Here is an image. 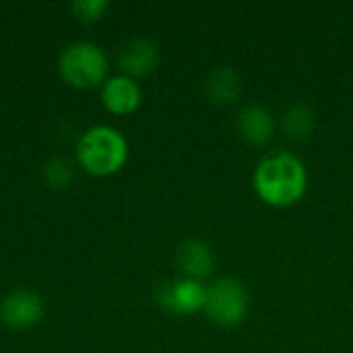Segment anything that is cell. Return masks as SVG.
<instances>
[{
  "label": "cell",
  "instance_id": "1",
  "mask_svg": "<svg viewBox=\"0 0 353 353\" xmlns=\"http://www.w3.org/2000/svg\"><path fill=\"white\" fill-rule=\"evenodd\" d=\"M252 186L265 205L273 209H288L304 199L308 190V170L298 155L277 151L256 163Z\"/></svg>",
  "mask_w": 353,
  "mask_h": 353
},
{
  "label": "cell",
  "instance_id": "2",
  "mask_svg": "<svg viewBox=\"0 0 353 353\" xmlns=\"http://www.w3.org/2000/svg\"><path fill=\"white\" fill-rule=\"evenodd\" d=\"M77 155L81 165L93 176H112L128 159L126 139L112 126H93L89 128L79 145Z\"/></svg>",
  "mask_w": 353,
  "mask_h": 353
},
{
  "label": "cell",
  "instance_id": "3",
  "mask_svg": "<svg viewBox=\"0 0 353 353\" xmlns=\"http://www.w3.org/2000/svg\"><path fill=\"white\" fill-rule=\"evenodd\" d=\"M250 308L248 292L236 277H217L207 285L205 296V316L221 327V329H234L244 323Z\"/></svg>",
  "mask_w": 353,
  "mask_h": 353
},
{
  "label": "cell",
  "instance_id": "4",
  "mask_svg": "<svg viewBox=\"0 0 353 353\" xmlns=\"http://www.w3.org/2000/svg\"><path fill=\"white\" fill-rule=\"evenodd\" d=\"M58 70L68 85L77 89H91L103 83L108 74V56L91 41H77L62 52Z\"/></svg>",
  "mask_w": 353,
  "mask_h": 353
},
{
  "label": "cell",
  "instance_id": "5",
  "mask_svg": "<svg viewBox=\"0 0 353 353\" xmlns=\"http://www.w3.org/2000/svg\"><path fill=\"white\" fill-rule=\"evenodd\" d=\"M205 296H207L205 283L182 277L178 281L165 283L157 292V302L170 314L190 316L205 308Z\"/></svg>",
  "mask_w": 353,
  "mask_h": 353
},
{
  "label": "cell",
  "instance_id": "6",
  "mask_svg": "<svg viewBox=\"0 0 353 353\" xmlns=\"http://www.w3.org/2000/svg\"><path fill=\"white\" fill-rule=\"evenodd\" d=\"M43 316V302L35 292L19 290L8 294L0 304V319L14 331L35 327Z\"/></svg>",
  "mask_w": 353,
  "mask_h": 353
},
{
  "label": "cell",
  "instance_id": "7",
  "mask_svg": "<svg viewBox=\"0 0 353 353\" xmlns=\"http://www.w3.org/2000/svg\"><path fill=\"white\" fill-rule=\"evenodd\" d=\"M236 128L244 143L252 147H265L273 141L277 124H275L273 114L265 105L248 103L238 112Z\"/></svg>",
  "mask_w": 353,
  "mask_h": 353
},
{
  "label": "cell",
  "instance_id": "8",
  "mask_svg": "<svg viewBox=\"0 0 353 353\" xmlns=\"http://www.w3.org/2000/svg\"><path fill=\"white\" fill-rule=\"evenodd\" d=\"M176 265L184 279L192 281H205L211 277L215 269V254L209 244L203 240H186L178 246L176 252Z\"/></svg>",
  "mask_w": 353,
  "mask_h": 353
},
{
  "label": "cell",
  "instance_id": "9",
  "mask_svg": "<svg viewBox=\"0 0 353 353\" xmlns=\"http://www.w3.org/2000/svg\"><path fill=\"white\" fill-rule=\"evenodd\" d=\"M159 64V50L151 39L139 37L126 43L120 52L118 66L124 72V77L130 79H143L151 74Z\"/></svg>",
  "mask_w": 353,
  "mask_h": 353
},
{
  "label": "cell",
  "instance_id": "10",
  "mask_svg": "<svg viewBox=\"0 0 353 353\" xmlns=\"http://www.w3.org/2000/svg\"><path fill=\"white\" fill-rule=\"evenodd\" d=\"M141 87L134 79L118 74L103 83L101 99L108 112L116 116H128L141 105Z\"/></svg>",
  "mask_w": 353,
  "mask_h": 353
},
{
  "label": "cell",
  "instance_id": "11",
  "mask_svg": "<svg viewBox=\"0 0 353 353\" xmlns=\"http://www.w3.org/2000/svg\"><path fill=\"white\" fill-rule=\"evenodd\" d=\"M242 93L240 74L232 66H217L205 81V95L215 105H232Z\"/></svg>",
  "mask_w": 353,
  "mask_h": 353
},
{
  "label": "cell",
  "instance_id": "12",
  "mask_svg": "<svg viewBox=\"0 0 353 353\" xmlns=\"http://www.w3.org/2000/svg\"><path fill=\"white\" fill-rule=\"evenodd\" d=\"M281 128L290 141L304 143L312 137V132L316 128V116H314L310 105L294 103L285 110L283 120H281Z\"/></svg>",
  "mask_w": 353,
  "mask_h": 353
},
{
  "label": "cell",
  "instance_id": "13",
  "mask_svg": "<svg viewBox=\"0 0 353 353\" xmlns=\"http://www.w3.org/2000/svg\"><path fill=\"white\" fill-rule=\"evenodd\" d=\"M72 180V168L66 159L54 157L46 163V182L54 188H64Z\"/></svg>",
  "mask_w": 353,
  "mask_h": 353
},
{
  "label": "cell",
  "instance_id": "14",
  "mask_svg": "<svg viewBox=\"0 0 353 353\" xmlns=\"http://www.w3.org/2000/svg\"><path fill=\"white\" fill-rule=\"evenodd\" d=\"M108 6L110 4L105 0H77V2H72V12L77 19H81L85 23H93L103 17Z\"/></svg>",
  "mask_w": 353,
  "mask_h": 353
}]
</instances>
